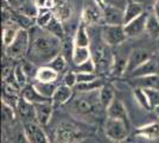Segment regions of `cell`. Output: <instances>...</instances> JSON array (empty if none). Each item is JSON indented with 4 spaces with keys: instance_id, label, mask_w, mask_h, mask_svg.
Segmentation results:
<instances>
[{
    "instance_id": "1",
    "label": "cell",
    "mask_w": 159,
    "mask_h": 143,
    "mask_svg": "<svg viewBox=\"0 0 159 143\" xmlns=\"http://www.w3.org/2000/svg\"><path fill=\"white\" fill-rule=\"evenodd\" d=\"M30 49L26 59L38 67L48 66L49 62L61 54L62 41L39 26L30 31Z\"/></svg>"
},
{
    "instance_id": "2",
    "label": "cell",
    "mask_w": 159,
    "mask_h": 143,
    "mask_svg": "<svg viewBox=\"0 0 159 143\" xmlns=\"http://www.w3.org/2000/svg\"><path fill=\"white\" fill-rule=\"evenodd\" d=\"M90 51H92V59L96 66V72L107 73L112 70L113 63H114V55L112 54L109 45H107L102 41L101 35L98 42L95 40L90 43Z\"/></svg>"
},
{
    "instance_id": "3",
    "label": "cell",
    "mask_w": 159,
    "mask_h": 143,
    "mask_svg": "<svg viewBox=\"0 0 159 143\" xmlns=\"http://www.w3.org/2000/svg\"><path fill=\"white\" fill-rule=\"evenodd\" d=\"M100 91V89H99ZM99 91L88 92V93H79L73 100L71 107L79 115H94L99 111L101 106L99 97Z\"/></svg>"
},
{
    "instance_id": "4",
    "label": "cell",
    "mask_w": 159,
    "mask_h": 143,
    "mask_svg": "<svg viewBox=\"0 0 159 143\" xmlns=\"http://www.w3.org/2000/svg\"><path fill=\"white\" fill-rule=\"evenodd\" d=\"M30 49V32L26 30H20L16 40L7 48H5V56L14 61L26 59Z\"/></svg>"
},
{
    "instance_id": "5",
    "label": "cell",
    "mask_w": 159,
    "mask_h": 143,
    "mask_svg": "<svg viewBox=\"0 0 159 143\" xmlns=\"http://www.w3.org/2000/svg\"><path fill=\"white\" fill-rule=\"evenodd\" d=\"M103 131L111 141L113 142L122 143L125 142L128 137V124L121 119L107 117L103 124Z\"/></svg>"
},
{
    "instance_id": "6",
    "label": "cell",
    "mask_w": 159,
    "mask_h": 143,
    "mask_svg": "<svg viewBox=\"0 0 159 143\" xmlns=\"http://www.w3.org/2000/svg\"><path fill=\"white\" fill-rule=\"evenodd\" d=\"M87 26L93 25H105L103 21V8L100 7L94 0L84 1V6L82 11V21Z\"/></svg>"
},
{
    "instance_id": "7",
    "label": "cell",
    "mask_w": 159,
    "mask_h": 143,
    "mask_svg": "<svg viewBox=\"0 0 159 143\" xmlns=\"http://www.w3.org/2000/svg\"><path fill=\"white\" fill-rule=\"evenodd\" d=\"M82 137L81 131L69 123H61L55 129L53 141L51 143H76Z\"/></svg>"
},
{
    "instance_id": "8",
    "label": "cell",
    "mask_w": 159,
    "mask_h": 143,
    "mask_svg": "<svg viewBox=\"0 0 159 143\" xmlns=\"http://www.w3.org/2000/svg\"><path fill=\"white\" fill-rule=\"evenodd\" d=\"M101 38L109 47L119 45L127 38L124 25H103L101 27Z\"/></svg>"
},
{
    "instance_id": "9",
    "label": "cell",
    "mask_w": 159,
    "mask_h": 143,
    "mask_svg": "<svg viewBox=\"0 0 159 143\" xmlns=\"http://www.w3.org/2000/svg\"><path fill=\"white\" fill-rule=\"evenodd\" d=\"M24 134L26 136L27 143H51L50 138L43 130V126L38 123H30L23 125Z\"/></svg>"
},
{
    "instance_id": "10",
    "label": "cell",
    "mask_w": 159,
    "mask_h": 143,
    "mask_svg": "<svg viewBox=\"0 0 159 143\" xmlns=\"http://www.w3.org/2000/svg\"><path fill=\"white\" fill-rule=\"evenodd\" d=\"M17 113L19 116V119L23 125L30 124V123H37V117H36V109L34 105L25 100L23 97H20L19 102L17 104Z\"/></svg>"
},
{
    "instance_id": "11",
    "label": "cell",
    "mask_w": 159,
    "mask_h": 143,
    "mask_svg": "<svg viewBox=\"0 0 159 143\" xmlns=\"http://www.w3.org/2000/svg\"><path fill=\"white\" fill-rule=\"evenodd\" d=\"M151 57L150 53L145 49H134L127 57L126 64V74H131L137 68H139L141 64H144L146 61H148Z\"/></svg>"
},
{
    "instance_id": "12",
    "label": "cell",
    "mask_w": 159,
    "mask_h": 143,
    "mask_svg": "<svg viewBox=\"0 0 159 143\" xmlns=\"http://www.w3.org/2000/svg\"><path fill=\"white\" fill-rule=\"evenodd\" d=\"M148 16L150 14L147 12H144L140 17L135 18L134 21H132L126 25H124L125 34H126L127 37H137L143 32H146V24H147Z\"/></svg>"
},
{
    "instance_id": "13",
    "label": "cell",
    "mask_w": 159,
    "mask_h": 143,
    "mask_svg": "<svg viewBox=\"0 0 159 143\" xmlns=\"http://www.w3.org/2000/svg\"><path fill=\"white\" fill-rule=\"evenodd\" d=\"M34 109H36L37 123L42 126H47L48 124L50 123V121H51L53 109H55L52 100H48V102H40V104H36Z\"/></svg>"
},
{
    "instance_id": "14",
    "label": "cell",
    "mask_w": 159,
    "mask_h": 143,
    "mask_svg": "<svg viewBox=\"0 0 159 143\" xmlns=\"http://www.w3.org/2000/svg\"><path fill=\"white\" fill-rule=\"evenodd\" d=\"M103 21L105 25H124V11L114 5L105 6Z\"/></svg>"
},
{
    "instance_id": "15",
    "label": "cell",
    "mask_w": 159,
    "mask_h": 143,
    "mask_svg": "<svg viewBox=\"0 0 159 143\" xmlns=\"http://www.w3.org/2000/svg\"><path fill=\"white\" fill-rule=\"evenodd\" d=\"M107 117H112V118H116V119H121L124 122L128 124V113H127V109L122 100H120L118 98L114 99V102L107 107L106 110Z\"/></svg>"
},
{
    "instance_id": "16",
    "label": "cell",
    "mask_w": 159,
    "mask_h": 143,
    "mask_svg": "<svg viewBox=\"0 0 159 143\" xmlns=\"http://www.w3.org/2000/svg\"><path fill=\"white\" fill-rule=\"evenodd\" d=\"M153 74H159V66L158 62L156 61L154 59H150L144 64H141L139 68H137L133 73H131L129 78L139 79V78H144V76H148V75Z\"/></svg>"
},
{
    "instance_id": "17",
    "label": "cell",
    "mask_w": 159,
    "mask_h": 143,
    "mask_svg": "<svg viewBox=\"0 0 159 143\" xmlns=\"http://www.w3.org/2000/svg\"><path fill=\"white\" fill-rule=\"evenodd\" d=\"M135 136H139L146 140H159V121L141 125L135 130Z\"/></svg>"
},
{
    "instance_id": "18",
    "label": "cell",
    "mask_w": 159,
    "mask_h": 143,
    "mask_svg": "<svg viewBox=\"0 0 159 143\" xmlns=\"http://www.w3.org/2000/svg\"><path fill=\"white\" fill-rule=\"evenodd\" d=\"M73 97L74 88H70L66 85H60L56 89V92H55L51 100H52L53 106L56 107V106H62V105L66 104L69 100H71Z\"/></svg>"
},
{
    "instance_id": "19",
    "label": "cell",
    "mask_w": 159,
    "mask_h": 143,
    "mask_svg": "<svg viewBox=\"0 0 159 143\" xmlns=\"http://www.w3.org/2000/svg\"><path fill=\"white\" fill-rule=\"evenodd\" d=\"M143 13H144L143 4L137 2V1H128L125 10H124V25L131 23L135 18L140 17Z\"/></svg>"
},
{
    "instance_id": "20",
    "label": "cell",
    "mask_w": 159,
    "mask_h": 143,
    "mask_svg": "<svg viewBox=\"0 0 159 143\" xmlns=\"http://www.w3.org/2000/svg\"><path fill=\"white\" fill-rule=\"evenodd\" d=\"M74 43H75V47H82V48L90 47L92 40H90L89 30H88V27H87V25L83 21L80 23L79 27H77V30H76V32H75Z\"/></svg>"
},
{
    "instance_id": "21",
    "label": "cell",
    "mask_w": 159,
    "mask_h": 143,
    "mask_svg": "<svg viewBox=\"0 0 159 143\" xmlns=\"http://www.w3.org/2000/svg\"><path fill=\"white\" fill-rule=\"evenodd\" d=\"M11 21L17 24L21 30H26V31H30L31 29L36 26L34 18L27 17L25 14H21L17 11H12V10H11Z\"/></svg>"
},
{
    "instance_id": "22",
    "label": "cell",
    "mask_w": 159,
    "mask_h": 143,
    "mask_svg": "<svg viewBox=\"0 0 159 143\" xmlns=\"http://www.w3.org/2000/svg\"><path fill=\"white\" fill-rule=\"evenodd\" d=\"M21 97H23L25 100H27L29 102L33 104V105L40 104V102H44L49 100V99H45L44 97H42V95L39 94V92L36 89L33 83H29V85H26L24 88L21 89Z\"/></svg>"
},
{
    "instance_id": "23",
    "label": "cell",
    "mask_w": 159,
    "mask_h": 143,
    "mask_svg": "<svg viewBox=\"0 0 159 143\" xmlns=\"http://www.w3.org/2000/svg\"><path fill=\"white\" fill-rule=\"evenodd\" d=\"M99 97L101 106L107 110V107L115 99V88H114V86H113L112 83H109V82H106L103 85V87L99 91Z\"/></svg>"
},
{
    "instance_id": "24",
    "label": "cell",
    "mask_w": 159,
    "mask_h": 143,
    "mask_svg": "<svg viewBox=\"0 0 159 143\" xmlns=\"http://www.w3.org/2000/svg\"><path fill=\"white\" fill-rule=\"evenodd\" d=\"M20 30L21 29L17 24H14L13 21L4 24V27H2V44H4V48H7L16 40V37H17V35Z\"/></svg>"
},
{
    "instance_id": "25",
    "label": "cell",
    "mask_w": 159,
    "mask_h": 143,
    "mask_svg": "<svg viewBox=\"0 0 159 143\" xmlns=\"http://www.w3.org/2000/svg\"><path fill=\"white\" fill-rule=\"evenodd\" d=\"M133 80H134V83L137 85V87L144 89H158L159 91V74L148 75V76L133 79Z\"/></svg>"
},
{
    "instance_id": "26",
    "label": "cell",
    "mask_w": 159,
    "mask_h": 143,
    "mask_svg": "<svg viewBox=\"0 0 159 143\" xmlns=\"http://www.w3.org/2000/svg\"><path fill=\"white\" fill-rule=\"evenodd\" d=\"M33 85H34L36 89L39 92V94L42 95V97H44L45 99H49V100L52 99L53 94H55L56 89H57V87H58V86L56 85V82L34 81L33 82Z\"/></svg>"
},
{
    "instance_id": "27",
    "label": "cell",
    "mask_w": 159,
    "mask_h": 143,
    "mask_svg": "<svg viewBox=\"0 0 159 143\" xmlns=\"http://www.w3.org/2000/svg\"><path fill=\"white\" fill-rule=\"evenodd\" d=\"M58 79V73L49 66H42L38 69L36 81L39 82H56Z\"/></svg>"
},
{
    "instance_id": "28",
    "label": "cell",
    "mask_w": 159,
    "mask_h": 143,
    "mask_svg": "<svg viewBox=\"0 0 159 143\" xmlns=\"http://www.w3.org/2000/svg\"><path fill=\"white\" fill-rule=\"evenodd\" d=\"M44 30H47L49 34H51L52 36H55L56 38H58L61 41H63L66 38V30L63 27V24H62V21H60L56 16L53 17V19L48 25Z\"/></svg>"
},
{
    "instance_id": "29",
    "label": "cell",
    "mask_w": 159,
    "mask_h": 143,
    "mask_svg": "<svg viewBox=\"0 0 159 143\" xmlns=\"http://www.w3.org/2000/svg\"><path fill=\"white\" fill-rule=\"evenodd\" d=\"M106 82L103 81L101 78H98L95 81L86 82V83H77L75 86L74 91H76L77 93H88V92H94V91H99L103 87Z\"/></svg>"
},
{
    "instance_id": "30",
    "label": "cell",
    "mask_w": 159,
    "mask_h": 143,
    "mask_svg": "<svg viewBox=\"0 0 159 143\" xmlns=\"http://www.w3.org/2000/svg\"><path fill=\"white\" fill-rule=\"evenodd\" d=\"M89 59H92V51L90 47L89 48H82V47H75L73 53V59L71 61L75 63V66L77 67L81 63L88 61Z\"/></svg>"
},
{
    "instance_id": "31",
    "label": "cell",
    "mask_w": 159,
    "mask_h": 143,
    "mask_svg": "<svg viewBox=\"0 0 159 143\" xmlns=\"http://www.w3.org/2000/svg\"><path fill=\"white\" fill-rule=\"evenodd\" d=\"M55 17V12L52 10H48V8H39L38 16L36 18V25L45 29L49 25V23L52 21Z\"/></svg>"
},
{
    "instance_id": "32",
    "label": "cell",
    "mask_w": 159,
    "mask_h": 143,
    "mask_svg": "<svg viewBox=\"0 0 159 143\" xmlns=\"http://www.w3.org/2000/svg\"><path fill=\"white\" fill-rule=\"evenodd\" d=\"M19 66L21 67V69L24 70V73L26 74V76L29 79H32L36 81V76H37V73H38V69L39 67L37 66V64H34L33 62H31L30 60H27V59H23V60H20L19 62Z\"/></svg>"
},
{
    "instance_id": "33",
    "label": "cell",
    "mask_w": 159,
    "mask_h": 143,
    "mask_svg": "<svg viewBox=\"0 0 159 143\" xmlns=\"http://www.w3.org/2000/svg\"><path fill=\"white\" fill-rule=\"evenodd\" d=\"M146 34L152 38L159 40V19L156 14H150L146 24Z\"/></svg>"
},
{
    "instance_id": "34",
    "label": "cell",
    "mask_w": 159,
    "mask_h": 143,
    "mask_svg": "<svg viewBox=\"0 0 159 143\" xmlns=\"http://www.w3.org/2000/svg\"><path fill=\"white\" fill-rule=\"evenodd\" d=\"M133 97H134L135 102L139 104L140 107L147 110V111L152 110L151 109V105H150V102H148V98L146 95V92L143 88L134 87V89H133Z\"/></svg>"
},
{
    "instance_id": "35",
    "label": "cell",
    "mask_w": 159,
    "mask_h": 143,
    "mask_svg": "<svg viewBox=\"0 0 159 143\" xmlns=\"http://www.w3.org/2000/svg\"><path fill=\"white\" fill-rule=\"evenodd\" d=\"M17 12H19L21 14H25L27 17H31V18L36 19L37 16H38V12H39V7L37 6V4L34 2V0L33 1L29 0V1H26L23 6L20 7Z\"/></svg>"
},
{
    "instance_id": "36",
    "label": "cell",
    "mask_w": 159,
    "mask_h": 143,
    "mask_svg": "<svg viewBox=\"0 0 159 143\" xmlns=\"http://www.w3.org/2000/svg\"><path fill=\"white\" fill-rule=\"evenodd\" d=\"M48 66L50 68H52L53 70H56L57 73H61V72H63L66 68V59L62 54L57 55L55 59H52L51 61L49 62Z\"/></svg>"
},
{
    "instance_id": "37",
    "label": "cell",
    "mask_w": 159,
    "mask_h": 143,
    "mask_svg": "<svg viewBox=\"0 0 159 143\" xmlns=\"http://www.w3.org/2000/svg\"><path fill=\"white\" fill-rule=\"evenodd\" d=\"M2 119H4V124H7V125L13 124L16 119L14 109L5 102H2Z\"/></svg>"
},
{
    "instance_id": "38",
    "label": "cell",
    "mask_w": 159,
    "mask_h": 143,
    "mask_svg": "<svg viewBox=\"0 0 159 143\" xmlns=\"http://www.w3.org/2000/svg\"><path fill=\"white\" fill-rule=\"evenodd\" d=\"M14 79L17 83L20 86V88L23 89L26 85H29V78L26 76V74L24 73V70L21 69V67L19 66V63H17V67L14 69Z\"/></svg>"
},
{
    "instance_id": "39",
    "label": "cell",
    "mask_w": 159,
    "mask_h": 143,
    "mask_svg": "<svg viewBox=\"0 0 159 143\" xmlns=\"http://www.w3.org/2000/svg\"><path fill=\"white\" fill-rule=\"evenodd\" d=\"M76 73H96V66L93 59H89L88 61L81 63L76 67Z\"/></svg>"
},
{
    "instance_id": "40",
    "label": "cell",
    "mask_w": 159,
    "mask_h": 143,
    "mask_svg": "<svg viewBox=\"0 0 159 143\" xmlns=\"http://www.w3.org/2000/svg\"><path fill=\"white\" fill-rule=\"evenodd\" d=\"M63 85H66L70 88H75V86L77 85V73L75 70L66 72V75L63 76Z\"/></svg>"
},
{
    "instance_id": "41",
    "label": "cell",
    "mask_w": 159,
    "mask_h": 143,
    "mask_svg": "<svg viewBox=\"0 0 159 143\" xmlns=\"http://www.w3.org/2000/svg\"><path fill=\"white\" fill-rule=\"evenodd\" d=\"M144 89V88H143ZM146 92V95L148 98V102H150V105H151V109H154L159 106V91L158 89H144Z\"/></svg>"
},
{
    "instance_id": "42",
    "label": "cell",
    "mask_w": 159,
    "mask_h": 143,
    "mask_svg": "<svg viewBox=\"0 0 159 143\" xmlns=\"http://www.w3.org/2000/svg\"><path fill=\"white\" fill-rule=\"evenodd\" d=\"M29 0H4V7L2 8H10L12 11H18Z\"/></svg>"
},
{
    "instance_id": "43",
    "label": "cell",
    "mask_w": 159,
    "mask_h": 143,
    "mask_svg": "<svg viewBox=\"0 0 159 143\" xmlns=\"http://www.w3.org/2000/svg\"><path fill=\"white\" fill-rule=\"evenodd\" d=\"M98 78L96 73H77V83H86V82L95 81Z\"/></svg>"
},
{
    "instance_id": "44",
    "label": "cell",
    "mask_w": 159,
    "mask_h": 143,
    "mask_svg": "<svg viewBox=\"0 0 159 143\" xmlns=\"http://www.w3.org/2000/svg\"><path fill=\"white\" fill-rule=\"evenodd\" d=\"M114 1H115V0H102V2H103V5H105V6L114 5Z\"/></svg>"
},
{
    "instance_id": "45",
    "label": "cell",
    "mask_w": 159,
    "mask_h": 143,
    "mask_svg": "<svg viewBox=\"0 0 159 143\" xmlns=\"http://www.w3.org/2000/svg\"><path fill=\"white\" fill-rule=\"evenodd\" d=\"M94 1H95V2H96V4H98V5H99L100 7H102V8L105 7V5H103V2H102V0H94Z\"/></svg>"
},
{
    "instance_id": "46",
    "label": "cell",
    "mask_w": 159,
    "mask_h": 143,
    "mask_svg": "<svg viewBox=\"0 0 159 143\" xmlns=\"http://www.w3.org/2000/svg\"><path fill=\"white\" fill-rule=\"evenodd\" d=\"M153 111H154V113H156V115H157V117L159 118V106L154 107V109H153Z\"/></svg>"
},
{
    "instance_id": "47",
    "label": "cell",
    "mask_w": 159,
    "mask_h": 143,
    "mask_svg": "<svg viewBox=\"0 0 159 143\" xmlns=\"http://www.w3.org/2000/svg\"><path fill=\"white\" fill-rule=\"evenodd\" d=\"M127 143H132V142H127Z\"/></svg>"
}]
</instances>
